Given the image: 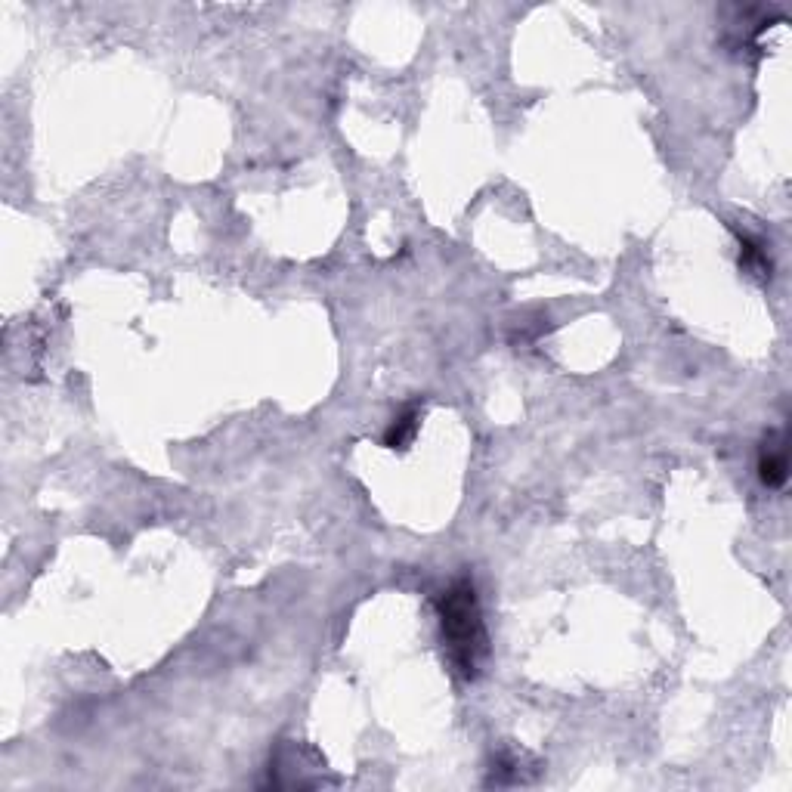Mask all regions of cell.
I'll return each mask as SVG.
<instances>
[{"mask_svg": "<svg viewBox=\"0 0 792 792\" xmlns=\"http://www.w3.org/2000/svg\"><path fill=\"white\" fill-rule=\"evenodd\" d=\"M758 477L768 489H780L789 477V455H786V434L774 431L768 434V440L762 443V452H758Z\"/></svg>", "mask_w": 792, "mask_h": 792, "instance_id": "7a4b0ae2", "label": "cell"}, {"mask_svg": "<svg viewBox=\"0 0 792 792\" xmlns=\"http://www.w3.org/2000/svg\"><path fill=\"white\" fill-rule=\"evenodd\" d=\"M740 267L749 273V276H758V279H771V254L765 248V242H758L752 236H740Z\"/></svg>", "mask_w": 792, "mask_h": 792, "instance_id": "3957f363", "label": "cell"}, {"mask_svg": "<svg viewBox=\"0 0 792 792\" xmlns=\"http://www.w3.org/2000/svg\"><path fill=\"white\" fill-rule=\"evenodd\" d=\"M437 616L452 669L465 681H474L489 656V635L471 576H455L437 594Z\"/></svg>", "mask_w": 792, "mask_h": 792, "instance_id": "6da1fadb", "label": "cell"}, {"mask_svg": "<svg viewBox=\"0 0 792 792\" xmlns=\"http://www.w3.org/2000/svg\"><path fill=\"white\" fill-rule=\"evenodd\" d=\"M418 421H421L418 406H415V403L406 406L400 415H396V418L390 421L387 434H384V443H387L390 449H406V446L415 440V434H418Z\"/></svg>", "mask_w": 792, "mask_h": 792, "instance_id": "277c9868", "label": "cell"}]
</instances>
